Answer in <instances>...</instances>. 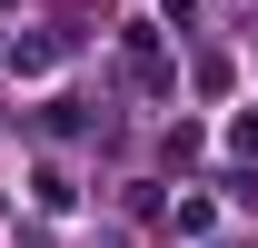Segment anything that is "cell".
<instances>
[{"mask_svg": "<svg viewBox=\"0 0 258 248\" xmlns=\"http://www.w3.org/2000/svg\"><path fill=\"white\" fill-rule=\"evenodd\" d=\"M228 149H238V159H258V109H238V119H228Z\"/></svg>", "mask_w": 258, "mask_h": 248, "instance_id": "6da1fadb", "label": "cell"}]
</instances>
